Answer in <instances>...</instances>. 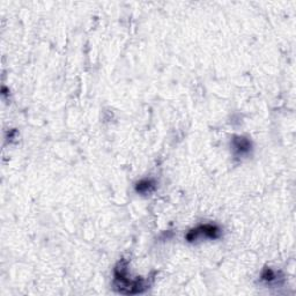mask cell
Listing matches in <instances>:
<instances>
[{
	"mask_svg": "<svg viewBox=\"0 0 296 296\" xmlns=\"http://www.w3.org/2000/svg\"><path fill=\"white\" fill-rule=\"evenodd\" d=\"M220 235H221V230L217 225L206 224V225H200L198 226V227L191 229V230L186 234V241L195 242L202 238L217 239L220 237Z\"/></svg>",
	"mask_w": 296,
	"mask_h": 296,
	"instance_id": "cell-2",
	"label": "cell"
},
{
	"mask_svg": "<svg viewBox=\"0 0 296 296\" xmlns=\"http://www.w3.org/2000/svg\"><path fill=\"white\" fill-rule=\"evenodd\" d=\"M154 189H155V183L153 182L152 179H142V181L139 182L137 186H135V190H137V192L142 195L149 194V192H152Z\"/></svg>",
	"mask_w": 296,
	"mask_h": 296,
	"instance_id": "cell-4",
	"label": "cell"
},
{
	"mask_svg": "<svg viewBox=\"0 0 296 296\" xmlns=\"http://www.w3.org/2000/svg\"><path fill=\"white\" fill-rule=\"evenodd\" d=\"M115 288L122 294H139L145 292L148 288L146 280L137 279L132 280L128 278V270H126V263H119L115 270Z\"/></svg>",
	"mask_w": 296,
	"mask_h": 296,
	"instance_id": "cell-1",
	"label": "cell"
},
{
	"mask_svg": "<svg viewBox=\"0 0 296 296\" xmlns=\"http://www.w3.org/2000/svg\"><path fill=\"white\" fill-rule=\"evenodd\" d=\"M278 274L277 272H274L271 268H265L262 273V280L267 282V284H271V282H274L278 280Z\"/></svg>",
	"mask_w": 296,
	"mask_h": 296,
	"instance_id": "cell-5",
	"label": "cell"
},
{
	"mask_svg": "<svg viewBox=\"0 0 296 296\" xmlns=\"http://www.w3.org/2000/svg\"><path fill=\"white\" fill-rule=\"evenodd\" d=\"M231 146L235 154L239 156L248 154L251 151V142L245 137H234L231 141Z\"/></svg>",
	"mask_w": 296,
	"mask_h": 296,
	"instance_id": "cell-3",
	"label": "cell"
}]
</instances>
